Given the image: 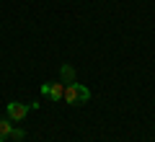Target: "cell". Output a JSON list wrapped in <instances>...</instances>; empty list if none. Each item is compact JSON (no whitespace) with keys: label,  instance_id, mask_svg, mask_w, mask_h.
Wrapping results in <instances>:
<instances>
[{"label":"cell","instance_id":"1","mask_svg":"<svg viewBox=\"0 0 155 142\" xmlns=\"http://www.w3.org/2000/svg\"><path fill=\"white\" fill-rule=\"evenodd\" d=\"M62 101L70 106H80V104H88L91 101V91L83 85V83H65V96H62Z\"/></svg>","mask_w":155,"mask_h":142},{"label":"cell","instance_id":"2","mask_svg":"<svg viewBox=\"0 0 155 142\" xmlns=\"http://www.w3.org/2000/svg\"><path fill=\"white\" fill-rule=\"evenodd\" d=\"M28 109H31V104H18V101H13V104H8V106H5L8 119H11V121H21L23 116L28 114Z\"/></svg>","mask_w":155,"mask_h":142},{"label":"cell","instance_id":"3","mask_svg":"<svg viewBox=\"0 0 155 142\" xmlns=\"http://www.w3.org/2000/svg\"><path fill=\"white\" fill-rule=\"evenodd\" d=\"M49 98H54V101H60L62 96H65V85L62 83H49V93H47Z\"/></svg>","mask_w":155,"mask_h":142},{"label":"cell","instance_id":"4","mask_svg":"<svg viewBox=\"0 0 155 142\" xmlns=\"http://www.w3.org/2000/svg\"><path fill=\"white\" fill-rule=\"evenodd\" d=\"M11 132H13L11 119H0V142H5L8 137H11Z\"/></svg>","mask_w":155,"mask_h":142},{"label":"cell","instance_id":"5","mask_svg":"<svg viewBox=\"0 0 155 142\" xmlns=\"http://www.w3.org/2000/svg\"><path fill=\"white\" fill-rule=\"evenodd\" d=\"M60 75H62V83H75V70H72V65H62Z\"/></svg>","mask_w":155,"mask_h":142},{"label":"cell","instance_id":"6","mask_svg":"<svg viewBox=\"0 0 155 142\" xmlns=\"http://www.w3.org/2000/svg\"><path fill=\"white\" fill-rule=\"evenodd\" d=\"M11 137H13V140H23V132H21V129H13Z\"/></svg>","mask_w":155,"mask_h":142}]
</instances>
